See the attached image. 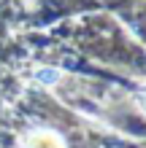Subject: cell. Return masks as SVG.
Masks as SVG:
<instances>
[{"label": "cell", "instance_id": "cell-2", "mask_svg": "<svg viewBox=\"0 0 146 148\" xmlns=\"http://www.w3.org/2000/svg\"><path fill=\"white\" fill-rule=\"evenodd\" d=\"M141 108H143V113H146V94L141 97Z\"/></svg>", "mask_w": 146, "mask_h": 148}, {"label": "cell", "instance_id": "cell-1", "mask_svg": "<svg viewBox=\"0 0 146 148\" xmlns=\"http://www.w3.org/2000/svg\"><path fill=\"white\" fill-rule=\"evenodd\" d=\"M27 148H62V143H60V137L54 132H35L30 137Z\"/></svg>", "mask_w": 146, "mask_h": 148}]
</instances>
